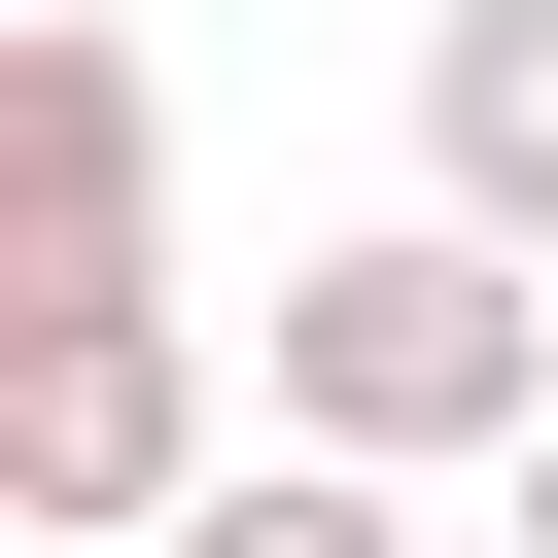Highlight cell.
<instances>
[{
  "mask_svg": "<svg viewBox=\"0 0 558 558\" xmlns=\"http://www.w3.org/2000/svg\"><path fill=\"white\" fill-rule=\"evenodd\" d=\"M279 418H314V453H418V488H523V418H558V244H488L453 174H418L384 244H279Z\"/></svg>",
  "mask_w": 558,
  "mask_h": 558,
  "instance_id": "6da1fadb",
  "label": "cell"
},
{
  "mask_svg": "<svg viewBox=\"0 0 558 558\" xmlns=\"http://www.w3.org/2000/svg\"><path fill=\"white\" fill-rule=\"evenodd\" d=\"M209 488V349H174V279H35V349H0V523L35 558H140Z\"/></svg>",
  "mask_w": 558,
  "mask_h": 558,
  "instance_id": "7a4b0ae2",
  "label": "cell"
},
{
  "mask_svg": "<svg viewBox=\"0 0 558 558\" xmlns=\"http://www.w3.org/2000/svg\"><path fill=\"white\" fill-rule=\"evenodd\" d=\"M0 279H174V70L105 0L0 35Z\"/></svg>",
  "mask_w": 558,
  "mask_h": 558,
  "instance_id": "3957f363",
  "label": "cell"
},
{
  "mask_svg": "<svg viewBox=\"0 0 558 558\" xmlns=\"http://www.w3.org/2000/svg\"><path fill=\"white\" fill-rule=\"evenodd\" d=\"M418 174L488 244H558V0H418Z\"/></svg>",
  "mask_w": 558,
  "mask_h": 558,
  "instance_id": "277c9868",
  "label": "cell"
},
{
  "mask_svg": "<svg viewBox=\"0 0 558 558\" xmlns=\"http://www.w3.org/2000/svg\"><path fill=\"white\" fill-rule=\"evenodd\" d=\"M140 558H418V453H314V418H279V453H209Z\"/></svg>",
  "mask_w": 558,
  "mask_h": 558,
  "instance_id": "5b68a950",
  "label": "cell"
},
{
  "mask_svg": "<svg viewBox=\"0 0 558 558\" xmlns=\"http://www.w3.org/2000/svg\"><path fill=\"white\" fill-rule=\"evenodd\" d=\"M523 558H558V418H523Z\"/></svg>",
  "mask_w": 558,
  "mask_h": 558,
  "instance_id": "8992f818",
  "label": "cell"
}]
</instances>
